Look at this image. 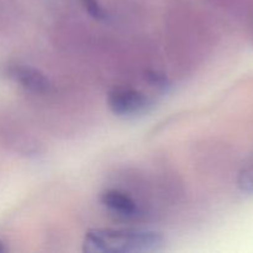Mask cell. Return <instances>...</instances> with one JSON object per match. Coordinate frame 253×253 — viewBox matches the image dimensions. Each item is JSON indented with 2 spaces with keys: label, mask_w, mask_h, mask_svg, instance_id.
<instances>
[{
  "label": "cell",
  "mask_w": 253,
  "mask_h": 253,
  "mask_svg": "<svg viewBox=\"0 0 253 253\" xmlns=\"http://www.w3.org/2000/svg\"><path fill=\"white\" fill-rule=\"evenodd\" d=\"M161 232L143 229H91L83 239L88 253H152L165 247Z\"/></svg>",
  "instance_id": "1"
},
{
  "label": "cell",
  "mask_w": 253,
  "mask_h": 253,
  "mask_svg": "<svg viewBox=\"0 0 253 253\" xmlns=\"http://www.w3.org/2000/svg\"><path fill=\"white\" fill-rule=\"evenodd\" d=\"M106 104L111 113L121 119H132L148 113L152 108V100L141 90L131 86H115L106 98Z\"/></svg>",
  "instance_id": "2"
},
{
  "label": "cell",
  "mask_w": 253,
  "mask_h": 253,
  "mask_svg": "<svg viewBox=\"0 0 253 253\" xmlns=\"http://www.w3.org/2000/svg\"><path fill=\"white\" fill-rule=\"evenodd\" d=\"M100 204L115 216L125 220H135L143 215L138 203L127 193L119 189H105L99 197Z\"/></svg>",
  "instance_id": "3"
},
{
  "label": "cell",
  "mask_w": 253,
  "mask_h": 253,
  "mask_svg": "<svg viewBox=\"0 0 253 253\" xmlns=\"http://www.w3.org/2000/svg\"><path fill=\"white\" fill-rule=\"evenodd\" d=\"M6 74L25 90L34 94H46L51 88L48 78L40 69L26 64H14L7 67Z\"/></svg>",
  "instance_id": "4"
},
{
  "label": "cell",
  "mask_w": 253,
  "mask_h": 253,
  "mask_svg": "<svg viewBox=\"0 0 253 253\" xmlns=\"http://www.w3.org/2000/svg\"><path fill=\"white\" fill-rule=\"evenodd\" d=\"M81 2L84 10L93 19L98 20V21H105L109 19V12L106 11V9L99 0H81Z\"/></svg>",
  "instance_id": "5"
},
{
  "label": "cell",
  "mask_w": 253,
  "mask_h": 253,
  "mask_svg": "<svg viewBox=\"0 0 253 253\" xmlns=\"http://www.w3.org/2000/svg\"><path fill=\"white\" fill-rule=\"evenodd\" d=\"M237 187L246 194H253V162L244 168L237 177Z\"/></svg>",
  "instance_id": "6"
},
{
  "label": "cell",
  "mask_w": 253,
  "mask_h": 253,
  "mask_svg": "<svg viewBox=\"0 0 253 253\" xmlns=\"http://www.w3.org/2000/svg\"><path fill=\"white\" fill-rule=\"evenodd\" d=\"M147 77L148 82H150L151 85L156 86L157 89H162V90H166V89L169 86V81L167 79V77L165 74L157 73V72H152Z\"/></svg>",
  "instance_id": "7"
},
{
  "label": "cell",
  "mask_w": 253,
  "mask_h": 253,
  "mask_svg": "<svg viewBox=\"0 0 253 253\" xmlns=\"http://www.w3.org/2000/svg\"><path fill=\"white\" fill-rule=\"evenodd\" d=\"M5 251H6V247H5L4 242H2L1 240H0V253H2V252H5Z\"/></svg>",
  "instance_id": "8"
}]
</instances>
